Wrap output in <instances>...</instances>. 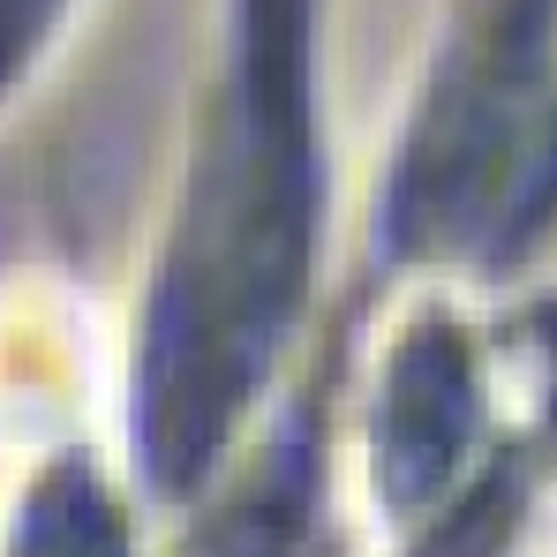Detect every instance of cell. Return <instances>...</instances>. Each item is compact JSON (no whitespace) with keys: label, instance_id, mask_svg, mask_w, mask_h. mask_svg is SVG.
Returning a JSON list of instances; mask_svg holds the SVG:
<instances>
[{"label":"cell","instance_id":"1","mask_svg":"<svg viewBox=\"0 0 557 557\" xmlns=\"http://www.w3.org/2000/svg\"><path fill=\"white\" fill-rule=\"evenodd\" d=\"M309 257V174L294 121L264 113L257 136L219 166L182 257L159 286L144 362V460L159 482H188L234 407L257 392L301 294Z\"/></svg>","mask_w":557,"mask_h":557},{"label":"cell","instance_id":"2","mask_svg":"<svg viewBox=\"0 0 557 557\" xmlns=\"http://www.w3.org/2000/svg\"><path fill=\"white\" fill-rule=\"evenodd\" d=\"M467 437V362L445 332H422L392 370V422H384V482L399 505L430 497Z\"/></svg>","mask_w":557,"mask_h":557},{"label":"cell","instance_id":"3","mask_svg":"<svg viewBox=\"0 0 557 557\" xmlns=\"http://www.w3.org/2000/svg\"><path fill=\"white\" fill-rule=\"evenodd\" d=\"M38 15H46V0H0V76H8V61L23 53V38L38 30Z\"/></svg>","mask_w":557,"mask_h":557}]
</instances>
